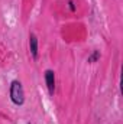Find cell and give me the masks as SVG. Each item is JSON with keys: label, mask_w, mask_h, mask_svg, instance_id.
I'll use <instances>...</instances> for the list:
<instances>
[{"label": "cell", "mask_w": 123, "mask_h": 124, "mask_svg": "<svg viewBox=\"0 0 123 124\" xmlns=\"http://www.w3.org/2000/svg\"><path fill=\"white\" fill-rule=\"evenodd\" d=\"M45 81H46V87H48L49 94H54V90H55V74H54V71H51V69L45 71Z\"/></svg>", "instance_id": "2"}, {"label": "cell", "mask_w": 123, "mask_h": 124, "mask_svg": "<svg viewBox=\"0 0 123 124\" xmlns=\"http://www.w3.org/2000/svg\"><path fill=\"white\" fill-rule=\"evenodd\" d=\"M29 39H31L29 40V43H31V54L33 56V59H36L38 58V39H36L35 35H31Z\"/></svg>", "instance_id": "3"}, {"label": "cell", "mask_w": 123, "mask_h": 124, "mask_svg": "<svg viewBox=\"0 0 123 124\" xmlns=\"http://www.w3.org/2000/svg\"><path fill=\"white\" fill-rule=\"evenodd\" d=\"M10 98L16 105H22L25 101V93L22 88V84L19 81H13L10 85Z\"/></svg>", "instance_id": "1"}]
</instances>
